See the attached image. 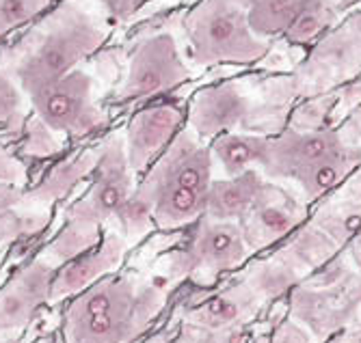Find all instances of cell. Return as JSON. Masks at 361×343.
Here are the masks:
<instances>
[{"mask_svg":"<svg viewBox=\"0 0 361 343\" xmlns=\"http://www.w3.org/2000/svg\"><path fill=\"white\" fill-rule=\"evenodd\" d=\"M361 166V149L340 127L294 130L269 136L259 173L279 186H294L305 203L340 188Z\"/></svg>","mask_w":361,"mask_h":343,"instance_id":"6da1fadb","label":"cell"},{"mask_svg":"<svg viewBox=\"0 0 361 343\" xmlns=\"http://www.w3.org/2000/svg\"><path fill=\"white\" fill-rule=\"evenodd\" d=\"M212 173L214 164L208 143L184 125L147 168L135 197L147 205L160 229L184 227L206 214Z\"/></svg>","mask_w":361,"mask_h":343,"instance_id":"7a4b0ae2","label":"cell"},{"mask_svg":"<svg viewBox=\"0 0 361 343\" xmlns=\"http://www.w3.org/2000/svg\"><path fill=\"white\" fill-rule=\"evenodd\" d=\"M188 63L195 67L240 65L264 61L271 42L255 35L245 9L236 0H200L184 15Z\"/></svg>","mask_w":361,"mask_h":343,"instance_id":"3957f363","label":"cell"},{"mask_svg":"<svg viewBox=\"0 0 361 343\" xmlns=\"http://www.w3.org/2000/svg\"><path fill=\"white\" fill-rule=\"evenodd\" d=\"M50 30L28 50H16L0 63L18 78L24 93L76 70L106 39V30L93 18L65 7L50 18Z\"/></svg>","mask_w":361,"mask_h":343,"instance_id":"277c9868","label":"cell"},{"mask_svg":"<svg viewBox=\"0 0 361 343\" xmlns=\"http://www.w3.org/2000/svg\"><path fill=\"white\" fill-rule=\"evenodd\" d=\"M26 95L35 115L56 134L87 136L106 125V115L93 99V80L78 67Z\"/></svg>","mask_w":361,"mask_h":343,"instance_id":"5b68a950","label":"cell"},{"mask_svg":"<svg viewBox=\"0 0 361 343\" xmlns=\"http://www.w3.org/2000/svg\"><path fill=\"white\" fill-rule=\"evenodd\" d=\"M190 78L188 61L182 56L171 32H156L130 54L128 72L113 99L119 104L143 101L182 87Z\"/></svg>","mask_w":361,"mask_h":343,"instance_id":"8992f818","label":"cell"},{"mask_svg":"<svg viewBox=\"0 0 361 343\" xmlns=\"http://www.w3.org/2000/svg\"><path fill=\"white\" fill-rule=\"evenodd\" d=\"M259 104L240 80H221L197 89L188 101L186 125L204 143L227 132H251L259 121Z\"/></svg>","mask_w":361,"mask_h":343,"instance_id":"52a82bcc","label":"cell"},{"mask_svg":"<svg viewBox=\"0 0 361 343\" xmlns=\"http://www.w3.org/2000/svg\"><path fill=\"white\" fill-rule=\"evenodd\" d=\"M93 173L95 180L91 192L85 201L72 208V220L100 225L109 216L119 218L128 201L135 194V170L130 168L126 139L121 134H111L104 139Z\"/></svg>","mask_w":361,"mask_h":343,"instance_id":"ba28073f","label":"cell"},{"mask_svg":"<svg viewBox=\"0 0 361 343\" xmlns=\"http://www.w3.org/2000/svg\"><path fill=\"white\" fill-rule=\"evenodd\" d=\"M361 74V46L346 22L322 35L292 74L294 93L331 91Z\"/></svg>","mask_w":361,"mask_h":343,"instance_id":"9c48e42d","label":"cell"},{"mask_svg":"<svg viewBox=\"0 0 361 343\" xmlns=\"http://www.w3.org/2000/svg\"><path fill=\"white\" fill-rule=\"evenodd\" d=\"M305 201L297 199L286 186L275 182H264L259 188L251 210L240 220L243 235L249 249H264L277 239L297 231L305 220Z\"/></svg>","mask_w":361,"mask_h":343,"instance_id":"30bf717a","label":"cell"},{"mask_svg":"<svg viewBox=\"0 0 361 343\" xmlns=\"http://www.w3.org/2000/svg\"><path fill=\"white\" fill-rule=\"evenodd\" d=\"M184 121V108L173 104V101L149 104L130 117L123 139L128 162L130 168L135 170V175L145 173L154 160L171 145V141L186 125Z\"/></svg>","mask_w":361,"mask_h":343,"instance_id":"8fae6325","label":"cell"},{"mask_svg":"<svg viewBox=\"0 0 361 343\" xmlns=\"http://www.w3.org/2000/svg\"><path fill=\"white\" fill-rule=\"evenodd\" d=\"M249 251L251 249L243 235L240 223L212 220L204 216L200 229L190 239L186 255L190 266L221 272L243 263Z\"/></svg>","mask_w":361,"mask_h":343,"instance_id":"7c38bea8","label":"cell"},{"mask_svg":"<svg viewBox=\"0 0 361 343\" xmlns=\"http://www.w3.org/2000/svg\"><path fill=\"white\" fill-rule=\"evenodd\" d=\"M267 177L259 173V168L247 170L236 177L212 180L206 201V214L212 220H234L240 223L259 192Z\"/></svg>","mask_w":361,"mask_h":343,"instance_id":"4fadbf2b","label":"cell"},{"mask_svg":"<svg viewBox=\"0 0 361 343\" xmlns=\"http://www.w3.org/2000/svg\"><path fill=\"white\" fill-rule=\"evenodd\" d=\"M271 134L255 132H227L208 143L214 168H221L223 177H236L247 170L259 168Z\"/></svg>","mask_w":361,"mask_h":343,"instance_id":"5bb4252c","label":"cell"},{"mask_svg":"<svg viewBox=\"0 0 361 343\" xmlns=\"http://www.w3.org/2000/svg\"><path fill=\"white\" fill-rule=\"evenodd\" d=\"M52 270L44 263L28 266L0 296V328H13L28 320L30 308L50 287Z\"/></svg>","mask_w":361,"mask_h":343,"instance_id":"9a60e30c","label":"cell"},{"mask_svg":"<svg viewBox=\"0 0 361 343\" xmlns=\"http://www.w3.org/2000/svg\"><path fill=\"white\" fill-rule=\"evenodd\" d=\"M123 255V242L119 235H109L104 244L97 251H89L87 255L82 253L78 259L68 263L63 272L56 277V281L50 285V296L61 298L65 294H74L82 289L87 283L97 279L100 274L109 272L121 261Z\"/></svg>","mask_w":361,"mask_h":343,"instance_id":"2e32d148","label":"cell"},{"mask_svg":"<svg viewBox=\"0 0 361 343\" xmlns=\"http://www.w3.org/2000/svg\"><path fill=\"white\" fill-rule=\"evenodd\" d=\"M340 18L338 0H307L301 13L286 28L283 39L297 48L314 46L322 35L340 24Z\"/></svg>","mask_w":361,"mask_h":343,"instance_id":"e0dca14e","label":"cell"},{"mask_svg":"<svg viewBox=\"0 0 361 343\" xmlns=\"http://www.w3.org/2000/svg\"><path fill=\"white\" fill-rule=\"evenodd\" d=\"M245 9L249 26L262 39L283 37L286 28L301 13L307 0H236Z\"/></svg>","mask_w":361,"mask_h":343,"instance_id":"ac0fdd59","label":"cell"},{"mask_svg":"<svg viewBox=\"0 0 361 343\" xmlns=\"http://www.w3.org/2000/svg\"><path fill=\"white\" fill-rule=\"evenodd\" d=\"M72 343H119L130 337L133 313L128 308H117L109 313H91L70 318Z\"/></svg>","mask_w":361,"mask_h":343,"instance_id":"d6986e66","label":"cell"},{"mask_svg":"<svg viewBox=\"0 0 361 343\" xmlns=\"http://www.w3.org/2000/svg\"><path fill=\"white\" fill-rule=\"evenodd\" d=\"M312 225L324 231L338 247L350 244L361 233V201L346 197L324 203L314 214Z\"/></svg>","mask_w":361,"mask_h":343,"instance_id":"ffe728a7","label":"cell"},{"mask_svg":"<svg viewBox=\"0 0 361 343\" xmlns=\"http://www.w3.org/2000/svg\"><path fill=\"white\" fill-rule=\"evenodd\" d=\"M336 249H338V244L329 235L320 231L316 225H310V227H301L294 231L281 257L288 259L294 268L297 266L320 268L322 263H326L336 255Z\"/></svg>","mask_w":361,"mask_h":343,"instance_id":"44dd1931","label":"cell"},{"mask_svg":"<svg viewBox=\"0 0 361 343\" xmlns=\"http://www.w3.org/2000/svg\"><path fill=\"white\" fill-rule=\"evenodd\" d=\"M97 158H100V147L89 149L85 154H78L70 160L56 164L48 173V177L42 182V186L32 192V197L42 199V201H54L63 194H68L89 173V170L95 168Z\"/></svg>","mask_w":361,"mask_h":343,"instance_id":"7402d4cb","label":"cell"},{"mask_svg":"<svg viewBox=\"0 0 361 343\" xmlns=\"http://www.w3.org/2000/svg\"><path fill=\"white\" fill-rule=\"evenodd\" d=\"M133 304H135V292L128 281H104L74 304L70 318L109 313V311H117V308H128Z\"/></svg>","mask_w":361,"mask_h":343,"instance_id":"603a6c76","label":"cell"},{"mask_svg":"<svg viewBox=\"0 0 361 343\" xmlns=\"http://www.w3.org/2000/svg\"><path fill=\"white\" fill-rule=\"evenodd\" d=\"M336 104H338V95L336 91H322L294 108L290 113V119L286 125L294 127V130H320V127H338L334 121V113H336Z\"/></svg>","mask_w":361,"mask_h":343,"instance_id":"cb8c5ba5","label":"cell"},{"mask_svg":"<svg viewBox=\"0 0 361 343\" xmlns=\"http://www.w3.org/2000/svg\"><path fill=\"white\" fill-rule=\"evenodd\" d=\"M294 277H297V268H294L288 259H269L264 263H259L251 272V283L255 292H262L267 296H277L286 292Z\"/></svg>","mask_w":361,"mask_h":343,"instance_id":"d4e9b609","label":"cell"},{"mask_svg":"<svg viewBox=\"0 0 361 343\" xmlns=\"http://www.w3.org/2000/svg\"><path fill=\"white\" fill-rule=\"evenodd\" d=\"M97 239H100V227L72 220V225L65 229L52 244L50 253L56 255L59 259H72V257L82 255L85 251H91L97 244Z\"/></svg>","mask_w":361,"mask_h":343,"instance_id":"484cf974","label":"cell"},{"mask_svg":"<svg viewBox=\"0 0 361 343\" xmlns=\"http://www.w3.org/2000/svg\"><path fill=\"white\" fill-rule=\"evenodd\" d=\"M24 99H28V95L24 93L18 78L7 67L0 65V125L20 127L26 117Z\"/></svg>","mask_w":361,"mask_h":343,"instance_id":"4316f807","label":"cell"},{"mask_svg":"<svg viewBox=\"0 0 361 343\" xmlns=\"http://www.w3.org/2000/svg\"><path fill=\"white\" fill-rule=\"evenodd\" d=\"M50 5L52 0H0V37L35 20Z\"/></svg>","mask_w":361,"mask_h":343,"instance_id":"83f0119b","label":"cell"},{"mask_svg":"<svg viewBox=\"0 0 361 343\" xmlns=\"http://www.w3.org/2000/svg\"><path fill=\"white\" fill-rule=\"evenodd\" d=\"M56 132L50 130L37 115L26 121V141H24V154L32 158L52 156L61 149V143L54 139Z\"/></svg>","mask_w":361,"mask_h":343,"instance_id":"f1b7e54d","label":"cell"},{"mask_svg":"<svg viewBox=\"0 0 361 343\" xmlns=\"http://www.w3.org/2000/svg\"><path fill=\"white\" fill-rule=\"evenodd\" d=\"M204 313L214 324H229V322L240 318L243 304H238V300L232 298V294H221V296H214L206 302Z\"/></svg>","mask_w":361,"mask_h":343,"instance_id":"f546056e","label":"cell"},{"mask_svg":"<svg viewBox=\"0 0 361 343\" xmlns=\"http://www.w3.org/2000/svg\"><path fill=\"white\" fill-rule=\"evenodd\" d=\"M334 91H336V95H338V104H336L334 121H336V125H340V123L346 119V115H348L353 108H357V106L361 104V78H353V80H348V82L336 87Z\"/></svg>","mask_w":361,"mask_h":343,"instance_id":"4dcf8cb0","label":"cell"},{"mask_svg":"<svg viewBox=\"0 0 361 343\" xmlns=\"http://www.w3.org/2000/svg\"><path fill=\"white\" fill-rule=\"evenodd\" d=\"M26 182L24 164L5 147H0V184L7 186H22Z\"/></svg>","mask_w":361,"mask_h":343,"instance_id":"1f68e13d","label":"cell"},{"mask_svg":"<svg viewBox=\"0 0 361 343\" xmlns=\"http://www.w3.org/2000/svg\"><path fill=\"white\" fill-rule=\"evenodd\" d=\"M275 343H310V339L305 337V332L297 326H286L283 332L277 337Z\"/></svg>","mask_w":361,"mask_h":343,"instance_id":"d6a6232c","label":"cell"},{"mask_svg":"<svg viewBox=\"0 0 361 343\" xmlns=\"http://www.w3.org/2000/svg\"><path fill=\"white\" fill-rule=\"evenodd\" d=\"M344 22L348 24V28L353 30L355 39H357V42H359V46H361V9H359V11H355V13H350Z\"/></svg>","mask_w":361,"mask_h":343,"instance_id":"836d02e7","label":"cell"},{"mask_svg":"<svg viewBox=\"0 0 361 343\" xmlns=\"http://www.w3.org/2000/svg\"><path fill=\"white\" fill-rule=\"evenodd\" d=\"M104 3H106V7H109V9H111V13H113V9L117 7L119 0H104Z\"/></svg>","mask_w":361,"mask_h":343,"instance_id":"e575fe53","label":"cell"}]
</instances>
